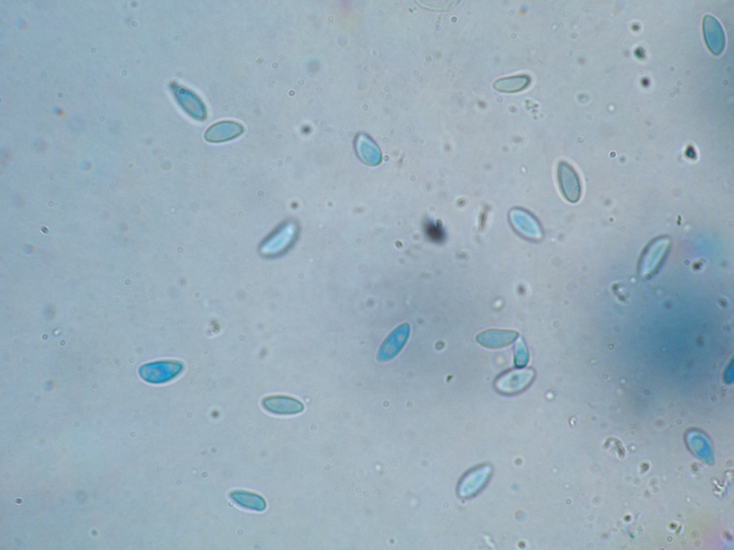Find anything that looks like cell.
Here are the masks:
<instances>
[{
  "mask_svg": "<svg viewBox=\"0 0 734 550\" xmlns=\"http://www.w3.org/2000/svg\"><path fill=\"white\" fill-rule=\"evenodd\" d=\"M559 180L564 195L569 202H577L582 194L581 183L575 170L568 164L562 162L559 166Z\"/></svg>",
  "mask_w": 734,
  "mask_h": 550,
  "instance_id": "obj_1",
  "label": "cell"
},
{
  "mask_svg": "<svg viewBox=\"0 0 734 550\" xmlns=\"http://www.w3.org/2000/svg\"><path fill=\"white\" fill-rule=\"evenodd\" d=\"M530 82L531 79L529 76L516 75L497 80L494 83V88L502 93H516L524 90Z\"/></svg>",
  "mask_w": 734,
  "mask_h": 550,
  "instance_id": "obj_3",
  "label": "cell"
},
{
  "mask_svg": "<svg viewBox=\"0 0 734 550\" xmlns=\"http://www.w3.org/2000/svg\"><path fill=\"white\" fill-rule=\"evenodd\" d=\"M704 33L706 42L710 50L715 55L722 52L725 45L723 30L718 21L711 16L704 19Z\"/></svg>",
  "mask_w": 734,
  "mask_h": 550,
  "instance_id": "obj_2",
  "label": "cell"
}]
</instances>
